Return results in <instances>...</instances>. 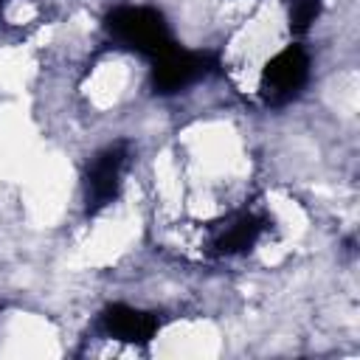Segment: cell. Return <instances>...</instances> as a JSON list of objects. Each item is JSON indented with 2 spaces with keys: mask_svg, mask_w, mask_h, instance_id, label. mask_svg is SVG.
<instances>
[{
  "mask_svg": "<svg viewBox=\"0 0 360 360\" xmlns=\"http://www.w3.org/2000/svg\"><path fill=\"white\" fill-rule=\"evenodd\" d=\"M104 28L115 48H124V51L146 56V59H155L169 45H174L166 17L155 6H143V3L115 6L107 14Z\"/></svg>",
  "mask_w": 360,
  "mask_h": 360,
  "instance_id": "cell-1",
  "label": "cell"
},
{
  "mask_svg": "<svg viewBox=\"0 0 360 360\" xmlns=\"http://www.w3.org/2000/svg\"><path fill=\"white\" fill-rule=\"evenodd\" d=\"M312 79V59L304 45L287 42L276 48L259 70V96L267 107H284L295 101Z\"/></svg>",
  "mask_w": 360,
  "mask_h": 360,
  "instance_id": "cell-2",
  "label": "cell"
},
{
  "mask_svg": "<svg viewBox=\"0 0 360 360\" xmlns=\"http://www.w3.org/2000/svg\"><path fill=\"white\" fill-rule=\"evenodd\" d=\"M129 169V143L115 141L101 146L84 166L82 188H84V208L87 214L104 211L110 202L118 200L124 188V177Z\"/></svg>",
  "mask_w": 360,
  "mask_h": 360,
  "instance_id": "cell-3",
  "label": "cell"
},
{
  "mask_svg": "<svg viewBox=\"0 0 360 360\" xmlns=\"http://www.w3.org/2000/svg\"><path fill=\"white\" fill-rule=\"evenodd\" d=\"M208 73V56L200 51H186L180 45H169L163 53L152 59V87L160 96L180 93L197 84Z\"/></svg>",
  "mask_w": 360,
  "mask_h": 360,
  "instance_id": "cell-4",
  "label": "cell"
},
{
  "mask_svg": "<svg viewBox=\"0 0 360 360\" xmlns=\"http://www.w3.org/2000/svg\"><path fill=\"white\" fill-rule=\"evenodd\" d=\"M98 329L107 340H115V343H146L152 335H158L160 318L132 304H112L101 312Z\"/></svg>",
  "mask_w": 360,
  "mask_h": 360,
  "instance_id": "cell-5",
  "label": "cell"
},
{
  "mask_svg": "<svg viewBox=\"0 0 360 360\" xmlns=\"http://www.w3.org/2000/svg\"><path fill=\"white\" fill-rule=\"evenodd\" d=\"M323 0H287V22L292 34H304L321 17Z\"/></svg>",
  "mask_w": 360,
  "mask_h": 360,
  "instance_id": "cell-6",
  "label": "cell"
},
{
  "mask_svg": "<svg viewBox=\"0 0 360 360\" xmlns=\"http://www.w3.org/2000/svg\"><path fill=\"white\" fill-rule=\"evenodd\" d=\"M8 3H11V0H0V17H3V11L8 8Z\"/></svg>",
  "mask_w": 360,
  "mask_h": 360,
  "instance_id": "cell-7",
  "label": "cell"
}]
</instances>
